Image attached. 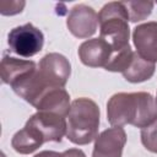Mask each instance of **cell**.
<instances>
[{"label": "cell", "instance_id": "8fae6325", "mask_svg": "<svg viewBox=\"0 0 157 157\" xmlns=\"http://www.w3.org/2000/svg\"><path fill=\"white\" fill-rule=\"evenodd\" d=\"M37 112H50L67 118L70 112V96L64 87L50 88L45 91L33 105Z\"/></svg>", "mask_w": 157, "mask_h": 157}, {"label": "cell", "instance_id": "ffe728a7", "mask_svg": "<svg viewBox=\"0 0 157 157\" xmlns=\"http://www.w3.org/2000/svg\"><path fill=\"white\" fill-rule=\"evenodd\" d=\"M33 157H63V153L55 152V151H42L37 155H34Z\"/></svg>", "mask_w": 157, "mask_h": 157}, {"label": "cell", "instance_id": "6da1fadb", "mask_svg": "<svg viewBox=\"0 0 157 157\" xmlns=\"http://www.w3.org/2000/svg\"><path fill=\"white\" fill-rule=\"evenodd\" d=\"M107 120L112 126H150L157 121L156 98L148 92L115 93L107 102Z\"/></svg>", "mask_w": 157, "mask_h": 157}, {"label": "cell", "instance_id": "52a82bcc", "mask_svg": "<svg viewBox=\"0 0 157 157\" xmlns=\"http://www.w3.org/2000/svg\"><path fill=\"white\" fill-rule=\"evenodd\" d=\"M125 144L126 132L121 126L105 129L96 137L92 157H121Z\"/></svg>", "mask_w": 157, "mask_h": 157}, {"label": "cell", "instance_id": "4fadbf2b", "mask_svg": "<svg viewBox=\"0 0 157 157\" xmlns=\"http://www.w3.org/2000/svg\"><path fill=\"white\" fill-rule=\"evenodd\" d=\"M45 142L44 136L38 128L26 121V125L18 130L11 139L12 148L21 155H29Z\"/></svg>", "mask_w": 157, "mask_h": 157}, {"label": "cell", "instance_id": "d6986e66", "mask_svg": "<svg viewBox=\"0 0 157 157\" xmlns=\"http://www.w3.org/2000/svg\"><path fill=\"white\" fill-rule=\"evenodd\" d=\"M63 157H86V155L80 148H69L63 152Z\"/></svg>", "mask_w": 157, "mask_h": 157}, {"label": "cell", "instance_id": "9a60e30c", "mask_svg": "<svg viewBox=\"0 0 157 157\" xmlns=\"http://www.w3.org/2000/svg\"><path fill=\"white\" fill-rule=\"evenodd\" d=\"M128 13H129V21L130 22H139L142 20H146L155 6V2L152 1H123Z\"/></svg>", "mask_w": 157, "mask_h": 157}, {"label": "cell", "instance_id": "3957f363", "mask_svg": "<svg viewBox=\"0 0 157 157\" xmlns=\"http://www.w3.org/2000/svg\"><path fill=\"white\" fill-rule=\"evenodd\" d=\"M99 37L105 39L113 52L126 48L130 38L129 13L123 1L105 4L98 12Z\"/></svg>", "mask_w": 157, "mask_h": 157}, {"label": "cell", "instance_id": "7c38bea8", "mask_svg": "<svg viewBox=\"0 0 157 157\" xmlns=\"http://www.w3.org/2000/svg\"><path fill=\"white\" fill-rule=\"evenodd\" d=\"M37 70V64L33 60L17 59L15 56H10L4 54L0 64L1 81L5 85L12 86L20 80L25 78L27 75Z\"/></svg>", "mask_w": 157, "mask_h": 157}, {"label": "cell", "instance_id": "277c9868", "mask_svg": "<svg viewBox=\"0 0 157 157\" xmlns=\"http://www.w3.org/2000/svg\"><path fill=\"white\" fill-rule=\"evenodd\" d=\"M7 44L12 53L22 58H31L43 49L44 36L39 28L28 22L9 32Z\"/></svg>", "mask_w": 157, "mask_h": 157}, {"label": "cell", "instance_id": "e0dca14e", "mask_svg": "<svg viewBox=\"0 0 157 157\" xmlns=\"http://www.w3.org/2000/svg\"><path fill=\"white\" fill-rule=\"evenodd\" d=\"M140 136L144 147L150 152L157 153V121L150 126L141 129Z\"/></svg>", "mask_w": 157, "mask_h": 157}, {"label": "cell", "instance_id": "ac0fdd59", "mask_svg": "<svg viewBox=\"0 0 157 157\" xmlns=\"http://www.w3.org/2000/svg\"><path fill=\"white\" fill-rule=\"evenodd\" d=\"M26 2L23 0H1L0 13L4 16H13L22 12Z\"/></svg>", "mask_w": 157, "mask_h": 157}, {"label": "cell", "instance_id": "2e32d148", "mask_svg": "<svg viewBox=\"0 0 157 157\" xmlns=\"http://www.w3.org/2000/svg\"><path fill=\"white\" fill-rule=\"evenodd\" d=\"M132 55H134V52L130 45H128L126 48H124L121 50L113 52L110 60L108 61V64L104 69L107 71H112V72H123L128 67L129 63L131 61Z\"/></svg>", "mask_w": 157, "mask_h": 157}, {"label": "cell", "instance_id": "7a4b0ae2", "mask_svg": "<svg viewBox=\"0 0 157 157\" xmlns=\"http://www.w3.org/2000/svg\"><path fill=\"white\" fill-rule=\"evenodd\" d=\"M101 112L91 98L81 97L71 102L67 114L66 137L75 145H88L98 136Z\"/></svg>", "mask_w": 157, "mask_h": 157}, {"label": "cell", "instance_id": "5b68a950", "mask_svg": "<svg viewBox=\"0 0 157 157\" xmlns=\"http://www.w3.org/2000/svg\"><path fill=\"white\" fill-rule=\"evenodd\" d=\"M38 75L44 85L50 88L64 87L71 75V64L63 54L49 53L40 59Z\"/></svg>", "mask_w": 157, "mask_h": 157}, {"label": "cell", "instance_id": "30bf717a", "mask_svg": "<svg viewBox=\"0 0 157 157\" xmlns=\"http://www.w3.org/2000/svg\"><path fill=\"white\" fill-rule=\"evenodd\" d=\"M132 42L139 55L151 63H157V21L136 26L132 31Z\"/></svg>", "mask_w": 157, "mask_h": 157}, {"label": "cell", "instance_id": "8992f818", "mask_svg": "<svg viewBox=\"0 0 157 157\" xmlns=\"http://www.w3.org/2000/svg\"><path fill=\"white\" fill-rule=\"evenodd\" d=\"M67 29L80 39L92 37L98 28V13L88 5H75L66 18Z\"/></svg>", "mask_w": 157, "mask_h": 157}, {"label": "cell", "instance_id": "9c48e42d", "mask_svg": "<svg viewBox=\"0 0 157 157\" xmlns=\"http://www.w3.org/2000/svg\"><path fill=\"white\" fill-rule=\"evenodd\" d=\"M27 121L39 129V131L44 136L45 142H60L66 135L67 121L59 114L50 112H37Z\"/></svg>", "mask_w": 157, "mask_h": 157}, {"label": "cell", "instance_id": "5bb4252c", "mask_svg": "<svg viewBox=\"0 0 157 157\" xmlns=\"http://www.w3.org/2000/svg\"><path fill=\"white\" fill-rule=\"evenodd\" d=\"M156 70L155 63H151L146 59H144L141 55L137 54V52H134L132 59L129 63L128 67L121 72L123 77L131 83H140L150 80Z\"/></svg>", "mask_w": 157, "mask_h": 157}, {"label": "cell", "instance_id": "ba28073f", "mask_svg": "<svg viewBox=\"0 0 157 157\" xmlns=\"http://www.w3.org/2000/svg\"><path fill=\"white\" fill-rule=\"evenodd\" d=\"M81 63L88 67H105L113 54L112 45L103 38L85 40L77 49Z\"/></svg>", "mask_w": 157, "mask_h": 157}, {"label": "cell", "instance_id": "44dd1931", "mask_svg": "<svg viewBox=\"0 0 157 157\" xmlns=\"http://www.w3.org/2000/svg\"><path fill=\"white\" fill-rule=\"evenodd\" d=\"M156 102H157V96H156Z\"/></svg>", "mask_w": 157, "mask_h": 157}]
</instances>
